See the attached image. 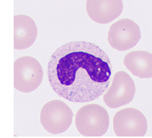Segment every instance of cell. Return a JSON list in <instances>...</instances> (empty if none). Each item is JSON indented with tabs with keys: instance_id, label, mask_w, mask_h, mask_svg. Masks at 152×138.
Segmentation results:
<instances>
[{
	"instance_id": "cell-4",
	"label": "cell",
	"mask_w": 152,
	"mask_h": 138,
	"mask_svg": "<svg viewBox=\"0 0 152 138\" xmlns=\"http://www.w3.org/2000/svg\"><path fill=\"white\" fill-rule=\"evenodd\" d=\"M74 116L68 104L60 100H53L46 103L42 107L40 121L42 126L52 134L66 132L71 126Z\"/></svg>"
},
{
	"instance_id": "cell-3",
	"label": "cell",
	"mask_w": 152,
	"mask_h": 138,
	"mask_svg": "<svg viewBox=\"0 0 152 138\" xmlns=\"http://www.w3.org/2000/svg\"><path fill=\"white\" fill-rule=\"evenodd\" d=\"M43 69L40 62L31 56L18 58L14 63V87L28 94L40 87L43 79Z\"/></svg>"
},
{
	"instance_id": "cell-1",
	"label": "cell",
	"mask_w": 152,
	"mask_h": 138,
	"mask_svg": "<svg viewBox=\"0 0 152 138\" xmlns=\"http://www.w3.org/2000/svg\"><path fill=\"white\" fill-rule=\"evenodd\" d=\"M113 66L100 46L87 41H72L61 45L50 57L48 80L53 90L63 99L88 103L108 89Z\"/></svg>"
},
{
	"instance_id": "cell-2",
	"label": "cell",
	"mask_w": 152,
	"mask_h": 138,
	"mask_svg": "<svg viewBox=\"0 0 152 138\" xmlns=\"http://www.w3.org/2000/svg\"><path fill=\"white\" fill-rule=\"evenodd\" d=\"M75 126L82 136L102 137L109 129V113L99 104H87L81 106L76 113Z\"/></svg>"
},
{
	"instance_id": "cell-7",
	"label": "cell",
	"mask_w": 152,
	"mask_h": 138,
	"mask_svg": "<svg viewBox=\"0 0 152 138\" xmlns=\"http://www.w3.org/2000/svg\"><path fill=\"white\" fill-rule=\"evenodd\" d=\"M142 38L139 26L129 18L120 19L111 25L107 34L111 48L119 51L134 48Z\"/></svg>"
},
{
	"instance_id": "cell-10",
	"label": "cell",
	"mask_w": 152,
	"mask_h": 138,
	"mask_svg": "<svg viewBox=\"0 0 152 138\" xmlns=\"http://www.w3.org/2000/svg\"><path fill=\"white\" fill-rule=\"evenodd\" d=\"M125 67L133 75L140 78L152 77V55L146 51H133L126 54L123 59Z\"/></svg>"
},
{
	"instance_id": "cell-6",
	"label": "cell",
	"mask_w": 152,
	"mask_h": 138,
	"mask_svg": "<svg viewBox=\"0 0 152 138\" xmlns=\"http://www.w3.org/2000/svg\"><path fill=\"white\" fill-rule=\"evenodd\" d=\"M135 93L136 86L133 78L121 70L114 74L110 87L103 94V100L108 107L116 109L130 104Z\"/></svg>"
},
{
	"instance_id": "cell-8",
	"label": "cell",
	"mask_w": 152,
	"mask_h": 138,
	"mask_svg": "<svg viewBox=\"0 0 152 138\" xmlns=\"http://www.w3.org/2000/svg\"><path fill=\"white\" fill-rule=\"evenodd\" d=\"M86 11L88 17L95 23L110 24L121 15L123 2L121 0H88Z\"/></svg>"
},
{
	"instance_id": "cell-9",
	"label": "cell",
	"mask_w": 152,
	"mask_h": 138,
	"mask_svg": "<svg viewBox=\"0 0 152 138\" xmlns=\"http://www.w3.org/2000/svg\"><path fill=\"white\" fill-rule=\"evenodd\" d=\"M37 27L34 19L25 14L14 17V48L24 50L29 48L37 38Z\"/></svg>"
},
{
	"instance_id": "cell-5",
	"label": "cell",
	"mask_w": 152,
	"mask_h": 138,
	"mask_svg": "<svg viewBox=\"0 0 152 138\" xmlns=\"http://www.w3.org/2000/svg\"><path fill=\"white\" fill-rule=\"evenodd\" d=\"M115 134L120 137H144L148 131L145 115L135 108H125L116 112L113 119Z\"/></svg>"
}]
</instances>
